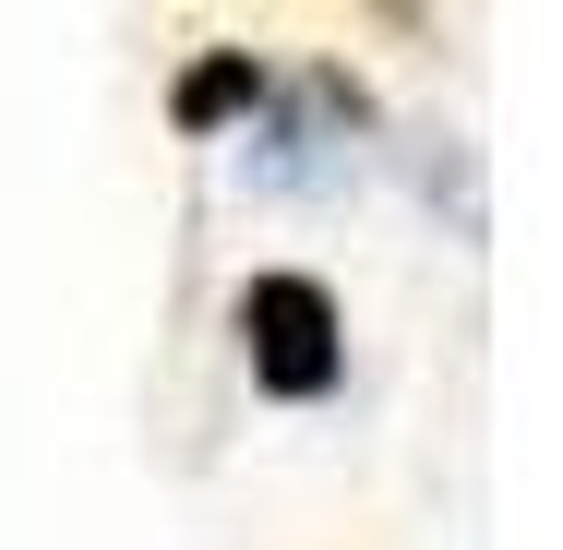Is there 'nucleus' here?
Masks as SVG:
<instances>
[{
    "label": "nucleus",
    "mask_w": 563,
    "mask_h": 550,
    "mask_svg": "<svg viewBox=\"0 0 563 550\" xmlns=\"http://www.w3.org/2000/svg\"><path fill=\"white\" fill-rule=\"evenodd\" d=\"M240 347H252V383L264 395H336V371H347L336 300L312 276H252L240 288Z\"/></svg>",
    "instance_id": "nucleus-1"
},
{
    "label": "nucleus",
    "mask_w": 563,
    "mask_h": 550,
    "mask_svg": "<svg viewBox=\"0 0 563 550\" xmlns=\"http://www.w3.org/2000/svg\"><path fill=\"white\" fill-rule=\"evenodd\" d=\"M240 97H264V72H252V60H240V48H228V60H205V72H192V85H180V120H192V132H205V120H228V109H240Z\"/></svg>",
    "instance_id": "nucleus-2"
}]
</instances>
